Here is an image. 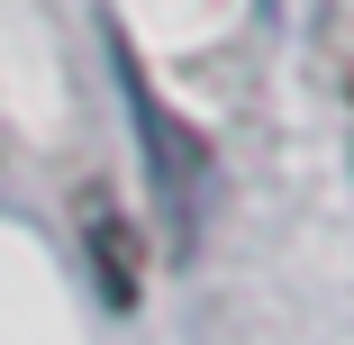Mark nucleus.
I'll list each match as a JSON object with an SVG mask.
<instances>
[{"label":"nucleus","instance_id":"1","mask_svg":"<svg viewBox=\"0 0 354 345\" xmlns=\"http://www.w3.org/2000/svg\"><path fill=\"white\" fill-rule=\"evenodd\" d=\"M109 46H118V73H127L136 136H146V155H155V200H164V227H173V245H191V236H200V200H209V136H200V127H182V118L155 100V82L136 73L127 37H109Z\"/></svg>","mask_w":354,"mask_h":345},{"label":"nucleus","instance_id":"2","mask_svg":"<svg viewBox=\"0 0 354 345\" xmlns=\"http://www.w3.org/2000/svg\"><path fill=\"white\" fill-rule=\"evenodd\" d=\"M73 218H82V254H91L100 300H109V309H136V300H146V236H136V218L118 209L100 182L73 191Z\"/></svg>","mask_w":354,"mask_h":345},{"label":"nucleus","instance_id":"3","mask_svg":"<svg viewBox=\"0 0 354 345\" xmlns=\"http://www.w3.org/2000/svg\"><path fill=\"white\" fill-rule=\"evenodd\" d=\"M345 100H354V82H345Z\"/></svg>","mask_w":354,"mask_h":345}]
</instances>
